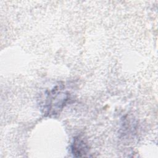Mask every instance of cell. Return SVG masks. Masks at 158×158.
Returning a JSON list of instances; mask_svg holds the SVG:
<instances>
[{
    "label": "cell",
    "instance_id": "1",
    "mask_svg": "<svg viewBox=\"0 0 158 158\" xmlns=\"http://www.w3.org/2000/svg\"><path fill=\"white\" fill-rule=\"evenodd\" d=\"M69 99V94L64 91L62 86H57L51 90L46 99V114L55 115L60 112Z\"/></svg>",
    "mask_w": 158,
    "mask_h": 158
},
{
    "label": "cell",
    "instance_id": "2",
    "mask_svg": "<svg viewBox=\"0 0 158 158\" xmlns=\"http://www.w3.org/2000/svg\"><path fill=\"white\" fill-rule=\"evenodd\" d=\"M72 153L75 157L86 156L89 151L88 143L85 138L80 135L74 138L71 146Z\"/></svg>",
    "mask_w": 158,
    "mask_h": 158
}]
</instances>
